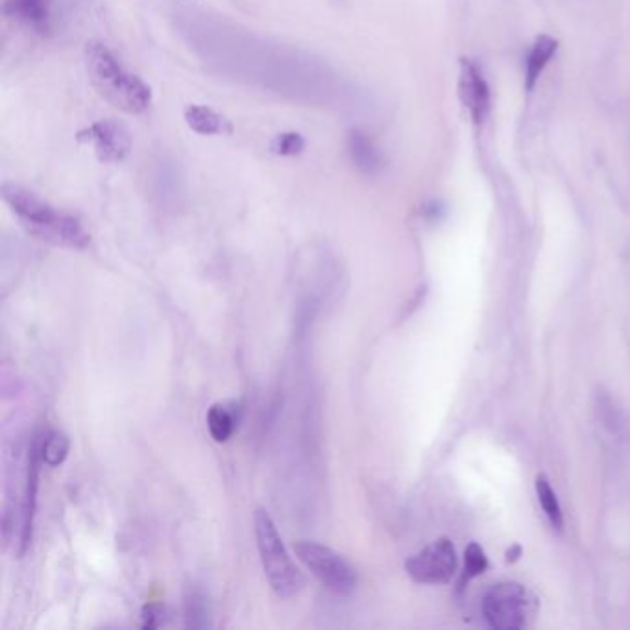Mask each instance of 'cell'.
<instances>
[{
  "instance_id": "cell-7",
  "label": "cell",
  "mask_w": 630,
  "mask_h": 630,
  "mask_svg": "<svg viewBox=\"0 0 630 630\" xmlns=\"http://www.w3.org/2000/svg\"><path fill=\"white\" fill-rule=\"evenodd\" d=\"M78 141L91 145L102 163H121L132 150L128 129L113 121H98L78 134Z\"/></svg>"
},
{
  "instance_id": "cell-21",
  "label": "cell",
  "mask_w": 630,
  "mask_h": 630,
  "mask_svg": "<svg viewBox=\"0 0 630 630\" xmlns=\"http://www.w3.org/2000/svg\"><path fill=\"white\" fill-rule=\"evenodd\" d=\"M521 549L516 545L515 549L508 551V560H516V558L520 557Z\"/></svg>"
},
{
  "instance_id": "cell-4",
  "label": "cell",
  "mask_w": 630,
  "mask_h": 630,
  "mask_svg": "<svg viewBox=\"0 0 630 630\" xmlns=\"http://www.w3.org/2000/svg\"><path fill=\"white\" fill-rule=\"evenodd\" d=\"M536 613L539 601L518 582H499L484 595L483 616L492 629H527L533 623Z\"/></svg>"
},
{
  "instance_id": "cell-19",
  "label": "cell",
  "mask_w": 630,
  "mask_h": 630,
  "mask_svg": "<svg viewBox=\"0 0 630 630\" xmlns=\"http://www.w3.org/2000/svg\"><path fill=\"white\" fill-rule=\"evenodd\" d=\"M272 148H274V152L280 153V156L294 158V156H300V153L304 152L306 139H304L300 134H296V132H287V134H280L275 137Z\"/></svg>"
},
{
  "instance_id": "cell-2",
  "label": "cell",
  "mask_w": 630,
  "mask_h": 630,
  "mask_svg": "<svg viewBox=\"0 0 630 630\" xmlns=\"http://www.w3.org/2000/svg\"><path fill=\"white\" fill-rule=\"evenodd\" d=\"M86 67L92 86L116 110L139 115L152 104V91L145 82L123 67L104 44H87Z\"/></svg>"
},
{
  "instance_id": "cell-16",
  "label": "cell",
  "mask_w": 630,
  "mask_h": 630,
  "mask_svg": "<svg viewBox=\"0 0 630 630\" xmlns=\"http://www.w3.org/2000/svg\"><path fill=\"white\" fill-rule=\"evenodd\" d=\"M536 496H539L540 505L544 508L551 526L557 527L558 531H560L564 527L563 508H560L555 490L551 489L549 481H547L545 475L536 478Z\"/></svg>"
},
{
  "instance_id": "cell-10",
  "label": "cell",
  "mask_w": 630,
  "mask_h": 630,
  "mask_svg": "<svg viewBox=\"0 0 630 630\" xmlns=\"http://www.w3.org/2000/svg\"><path fill=\"white\" fill-rule=\"evenodd\" d=\"M557 39L551 36H539L534 39L533 47L529 50L526 60V89L533 91L539 84L545 67L549 65L553 55L557 54Z\"/></svg>"
},
{
  "instance_id": "cell-13",
  "label": "cell",
  "mask_w": 630,
  "mask_h": 630,
  "mask_svg": "<svg viewBox=\"0 0 630 630\" xmlns=\"http://www.w3.org/2000/svg\"><path fill=\"white\" fill-rule=\"evenodd\" d=\"M237 422H239V410L235 404L221 402V404L211 405V409L208 410L209 435L219 444H224L232 438L237 429Z\"/></svg>"
},
{
  "instance_id": "cell-1",
  "label": "cell",
  "mask_w": 630,
  "mask_h": 630,
  "mask_svg": "<svg viewBox=\"0 0 630 630\" xmlns=\"http://www.w3.org/2000/svg\"><path fill=\"white\" fill-rule=\"evenodd\" d=\"M2 196L13 213L17 214L18 221L37 239L74 250H84L91 245V235L76 217L52 208L32 190L7 184L2 187Z\"/></svg>"
},
{
  "instance_id": "cell-14",
  "label": "cell",
  "mask_w": 630,
  "mask_h": 630,
  "mask_svg": "<svg viewBox=\"0 0 630 630\" xmlns=\"http://www.w3.org/2000/svg\"><path fill=\"white\" fill-rule=\"evenodd\" d=\"M185 627L189 629H206L211 625V606L208 595L198 586L185 590L184 597Z\"/></svg>"
},
{
  "instance_id": "cell-9",
  "label": "cell",
  "mask_w": 630,
  "mask_h": 630,
  "mask_svg": "<svg viewBox=\"0 0 630 630\" xmlns=\"http://www.w3.org/2000/svg\"><path fill=\"white\" fill-rule=\"evenodd\" d=\"M39 447H32L28 466H26L25 499H23V527H21V553H25L30 544L34 515H36L37 465H39Z\"/></svg>"
},
{
  "instance_id": "cell-17",
  "label": "cell",
  "mask_w": 630,
  "mask_h": 630,
  "mask_svg": "<svg viewBox=\"0 0 630 630\" xmlns=\"http://www.w3.org/2000/svg\"><path fill=\"white\" fill-rule=\"evenodd\" d=\"M39 457L44 465L55 468V466L63 465L69 455V438L62 433H49L45 436L41 444H39Z\"/></svg>"
},
{
  "instance_id": "cell-5",
  "label": "cell",
  "mask_w": 630,
  "mask_h": 630,
  "mask_svg": "<svg viewBox=\"0 0 630 630\" xmlns=\"http://www.w3.org/2000/svg\"><path fill=\"white\" fill-rule=\"evenodd\" d=\"M294 553L325 590L337 595H351L356 592L359 582L356 568L341 557L337 551L319 542L301 540L294 544Z\"/></svg>"
},
{
  "instance_id": "cell-20",
  "label": "cell",
  "mask_w": 630,
  "mask_h": 630,
  "mask_svg": "<svg viewBox=\"0 0 630 630\" xmlns=\"http://www.w3.org/2000/svg\"><path fill=\"white\" fill-rule=\"evenodd\" d=\"M145 629H158L166 623V608L163 605H147L141 613Z\"/></svg>"
},
{
  "instance_id": "cell-6",
  "label": "cell",
  "mask_w": 630,
  "mask_h": 630,
  "mask_svg": "<svg viewBox=\"0 0 630 630\" xmlns=\"http://www.w3.org/2000/svg\"><path fill=\"white\" fill-rule=\"evenodd\" d=\"M457 553L447 539L435 540L405 563V571L418 584H446L457 573Z\"/></svg>"
},
{
  "instance_id": "cell-8",
  "label": "cell",
  "mask_w": 630,
  "mask_h": 630,
  "mask_svg": "<svg viewBox=\"0 0 630 630\" xmlns=\"http://www.w3.org/2000/svg\"><path fill=\"white\" fill-rule=\"evenodd\" d=\"M459 97L473 123L483 124L489 119L492 108L489 82L478 63L471 60L460 62Z\"/></svg>"
},
{
  "instance_id": "cell-3",
  "label": "cell",
  "mask_w": 630,
  "mask_h": 630,
  "mask_svg": "<svg viewBox=\"0 0 630 630\" xmlns=\"http://www.w3.org/2000/svg\"><path fill=\"white\" fill-rule=\"evenodd\" d=\"M254 526H256L259 558H261V566H263L270 590L280 600H291L294 595L300 594L306 579L285 549L282 536L277 533V527L267 508L259 507L256 510Z\"/></svg>"
},
{
  "instance_id": "cell-12",
  "label": "cell",
  "mask_w": 630,
  "mask_h": 630,
  "mask_svg": "<svg viewBox=\"0 0 630 630\" xmlns=\"http://www.w3.org/2000/svg\"><path fill=\"white\" fill-rule=\"evenodd\" d=\"M185 123L200 135H221L232 132L226 119L208 106L190 104L184 111Z\"/></svg>"
},
{
  "instance_id": "cell-18",
  "label": "cell",
  "mask_w": 630,
  "mask_h": 630,
  "mask_svg": "<svg viewBox=\"0 0 630 630\" xmlns=\"http://www.w3.org/2000/svg\"><path fill=\"white\" fill-rule=\"evenodd\" d=\"M489 569V558L484 555L483 547L478 544L468 545V549L465 553V576H462V582L471 581L475 577L483 576L484 571Z\"/></svg>"
},
{
  "instance_id": "cell-11",
  "label": "cell",
  "mask_w": 630,
  "mask_h": 630,
  "mask_svg": "<svg viewBox=\"0 0 630 630\" xmlns=\"http://www.w3.org/2000/svg\"><path fill=\"white\" fill-rule=\"evenodd\" d=\"M348 152L349 158L354 161V165L365 174H378L383 166L381 153L372 139L367 134H362L359 129L349 132L348 135Z\"/></svg>"
},
{
  "instance_id": "cell-15",
  "label": "cell",
  "mask_w": 630,
  "mask_h": 630,
  "mask_svg": "<svg viewBox=\"0 0 630 630\" xmlns=\"http://www.w3.org/2000/svg\"><path fill=\"white\" fill-rule=\"evenodd\" d=\"M7 12L36 28H45L49 23V0H8Z\"/></svg>"
}]
</instances>
